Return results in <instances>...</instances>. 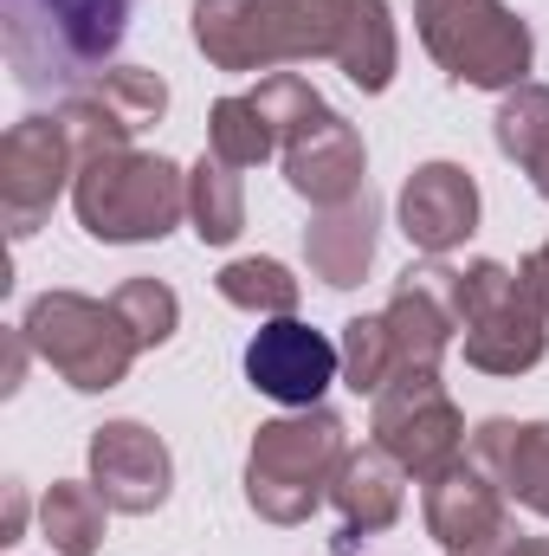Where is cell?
I'll list each match as a JSON object with an SVG mask.
<instances>
[{"instance_id":"1","label":"cell","mask_w":549,"mask_h":556,"mask_svg":"<svg viewBox=\"0 0 549 556\" xmlns=\"http://www.w3.org/2000/svg\"><path fill=\"white\" fill-rule=\"evenodd\" d=\"M356 0H194V46L227 72H266L278 59H336Z\"/></svg>"},{"instance_id":"2","label":"cell","mask_w":549,"mask_h":556,"mask_svg":"<svg viewBox=\"0 0 549 556\" xmlns=\"http://www.w3.org/2000/svg\"><path fill=\"white\" fill-rule=\"evenodd\" d=\"M124 39V0H7V59L26 91L91 85Z\"/></svg>"},{"instance_id":"3","label":"cell","mask_w":549,"mask_h":556,"mask_svg":"<svg viewBox=\"0 0 549 556\" xmlns=\"http://www.w3.org/2000/svg\"><path fill=\"white\" fill-rule=\"evenodd\" d=\"M452 317L465 330V363L491 369V376H518L544 356V317H549V273L537 253L511 273L478 260L472 273L452 278Z\"/></svg>"},{"instance_id":"4","label":"cell","mask_w":549,"mask_h":556,"mask_svg":"<svg viewBox=\"0 0 549 556\" xmlns=\"http://www.w3.org/2000/svg\"><path fill=\"white\" fill-rule=\"evenodd\" d=\"M343 459H349L343 420L330 415L323 402L317 408H297V415L259 427L253 459H246V498L272 525H304L323 505V492L336 485Z\"/></svg>"},{"instance_id":"5","label":"cell","mask_w":549,"mask_h":556,"mask_svg":"<svg viewBox=\"0 0 549 556\" xmlns=\"http://www.w3.org/2000/svg\"><path fill=\"white\" fill-rule=\"evenodd\" d=\"M72 201L91 240L130 247V240H162L181 214H188V175L162 155L142 149H111L78 162L72 175Z\"/></svg>"},{"instance_id":"6","label":"cell","mask_w":549,"mask_h":556,"mask_svg":"<svg viewBox=\"0 0 549 556\" xmlns=\"http://www.w3.org/2000/svg\"><path fill=\"white\" fill-rule=\"evenodd\" d=\"M26 350L39 363H52L72 389L98 395V389H117L137 363V330L124 324L117 304H98L85 291H39L26 304V324H20Z\"/></svg>"},{"instance_id":"7","label":"cell","mask_w":549,"mask_h":556,"mask_svg":"<svg viewBox=\"0 0 549 556\" xmlns=\"http://www.w3.org/2000/svg\"><path fill=\"white\" fill-rule=\"evenodd\" d=\"M426 52L446 65V78L478 91H511L531 72V26L505 0H420L413 7Z\"/></svg>"},{"instance_id":"8","label":"cell","mask_w":549,"mask_h":556,"mask_svg":"<svg viewBox=\"0 0 549 556\" xmlns=\"http://www.w3.org/2000/svg\"><path fill=\"white\" fill-rule=\"evenodd\" d=\"M162 111H168V85H162L155 72H142V65H111V72H98L91 85L65 91L59 124H65V137L78 149V162H91V155L130 149V137L149 130Z\"/></svg>"},{"instance_id":"9","label":"cell","mask_w":549,"mask_h":556,"mask_svg":"<svg viewBox=\"0 0 549 556\" xmlns=\"http://www.w3.org/2000/svg\"><path fill=\"white\" fill-rule=\"evenodd\" d=\"M459 433H465V420L433 369H408L375 395V446H388L420 479H433L439 466L459 459Z\"/></svg>"},{"instance_id":"10","label":"cell","mask_w":549,"mask_h":556,"mask_svg":"<svg viewBox=\"0 0 549 556\" xmlns=\"http://www.w3.org/2000/svg\"><path fill=\"white\" fill-rule=\"evenodd\" d=\"M65 175H78V149H72L59 117H26L7 130V142H0V207H7L13 240H26L52 214Z\"/></svg>"},{"instance_id":"11","label":"cell","mask_w":549,"mask_h":556,"mask_svg":"<svg viewBox=\"0 0 549 556\" xmlns=\"http://www.w3.org/2000/svg\"><path fill=\"white\" fill-rule=\"evenodd\" d=\"M343 369V343H330L323 330L297 324V317H272L253 343H246V376L259 395H272L284 408H317L323 389Z\"/></svg>"},{"instance_id":"12","label":"cell","mask_w":549,"mask_h":556,"mask_svg":"<svg viewBox=\"0 0 549 556\" xmlns=\"http://www.w3.org/2000/svg\"><path fill=\"white\" fill-rule=\"evenodd\" d=\"M91 485L104 492V505L111 511H155L162 498H168V485H175V459H168V446L142 427V420H104L98 433H91Z\"/></svg>"},{"instance_id":"13","label":"cell","mask_w":549,"mask_h":556,"mask_svg":"<svg viewBox=\"0 0 549 556\" xmlns=\"http://www.w3.org/2000/svg\"><path fill=\"white\" fill-rule=\"evenodd\" d=\"M362 168H369L362 137H356L336 111H317L310 124H297V130L284 137V181H291L304 201H317V207L356 201V194H362Z\"/></svg>"},{"instance_id":"14","label":"cell","mask_w":549,"mask_h":556,"mask_svg":"<svg viewBox=\"0 0 549 556\" xmlns=\"http://www.w3.org/2000/svg\"><path fill=\"white\" fill-rule=\"evenodd\" d=\"M478 227V188L459 162H420L401 188V233L420 253H452Z\"/></svg>"},{"instance_id":"15","label":"cell","mask_w":549,"mask_h":556,"mask_svg":"<svg viewBox=\"0 0 549 556\" xmlns=\"http://www.w3.org/2000/svg\"><path fill=\"white\" fill-rule=\"evenodd\" d=\"M426 531L446 544V551H465L491 531H505V505H498V479L485 466H472L465 453L452 466H439L426 479Z\"/></svg>"},{"instance_id":"16","label":"cell","mask_w":549,"mask_h":556,"mask_svg":"<svg viewBox=\"0 0 549 556\" xmlns=\"http://www.w3.org/2000/svg\"><path fill=\"white\" fill-rule=\"evenodd\" d=\"M465 459L485 466V472L524 505V511L549 518V420H524V427H511V420H485V427L472 433Z\"/></svg>"},{"instance_id":"17","label":"cell","mask_w":549,"mask_h":556,"mask_svg":"<svg viewBox=\"0 0 549 556\" xmlns=\"http://www.w3.org/2000/svg\"><path fill=\"white\" fill-rule=\"evenodd\" d=\"M401 472H408V466H401L388 446H362V453L343 459V472H336V485H330V498H336V511H343V538H336L343 556L356 551L362 531H388V525L401 518Z\"/></svg>"},{"instance_id":"18","label":"cell","mask_w":549,"mask_h":556,"mask_svg":"<svg viewBox=\"0 0 549 556\" xmlns=\"http://www.w3.org/2000/svg\"><path fill=\"white\" fill-rule=\"evenodd\" d=\"M375 227H382V207H375L369 188L356 201H343V207H323V220L304 227L310 273L323 278V285H336V291L343 285H362L369 260H375Z\"/></svg>"},{"instance_id":"19","label":"cell","mask_w":549,"mask_h":556,"mask_svg":"<svg viewBox=\"0 0 549 556\" xmlns=\"http://www.w3.org/2000/svg\"><path fill=\"white\" fill-rule=\"evenodd\" d=\"M498 149L537 181V194L549 201V91L544 85H518L498 104Z\"/></svg>"},{"instance_id":"20","label":"cell","mask_w":549,"mask_h":556,"mask_svg":"<svg viewBox=\"0 0 549 556\" xmlns=\"http://www.w3.org/2000/svg\"><path fill=\"white\" fill-rule=\"evenodd\" d=\"M336 65L362 91H388V78H395V26H388V7L382 0H356L349 7V26L336 39Z\"/></svg>"},{"instance_id":"21","label":"cell","mask_w":549,"mask_h":556,"mask_svg":"<svg viewBox=\"0 0 549 556\" xmlns=\"http://www.w3.org/2000/svg\"><path fill=\"white\" fill-rule=\"evenodd\" d=\"M188 214H194V233H201L207 247H227V240H240V227H246L240 168H227L220 155H207V162L188 175Z\"/></svg>"},{"instance_id":"22","label":"cell","mask_w":549,"mask_h":556,"mask_svg":"<svg viewBox=\"0 0 549 556\" xmlns=\"http://www.w3.org/2000/svg\"><path fill=\"white\" fill-rule=\"evenodd\" d=\"M104 492L98 485H78V479H65V485H52L46 492V505H39V525H46V538H52V551L59 556H91L104 544Z\"/></svg>"},{"instance_id":"23","label":"cell","mask_w":549,"mask_h":556,"mask_svg":"<svg viewBox=\"0 0 549 556\" xmlns=\"http://www.w3.org/2000/svg\"><path fill=\"white\" fill-rule=\"evenodd\" d=\"M272 149H278V137H272V124L259 117L253 98H220V104H214L207 155H220L227 168H253V162H266Z\"/></svg>"},{"instance_id":"24","label":"cell","mask_w":549,"mask_h":556,"mask_svg":"<svg viewBox=\"0 0 549 556\" xmlns=\"http://www.w3.org/2000/svg\"><path fill=\"white\" fill-rule=\"evenodd\" d=\"M220 298L240 311H266V317H291L297 304V278L284 273L278 260H233L220 273Z\"/></svg>"},{"instance_id":"25","label":"cell","mask_w":549,"mask_h":556,"mask_svg":"<svg viewBox=\"0 0 549 556\" xmlns=\"http://www.w3.org/2000/svg\"><path fill=\"white\" fill-rule=\"evenodd\" d=\"M117 311H124V324L137 330V343H168L175 337V317H181V304H175V291L162 285V278H130L117 298H111Z\"/></svg>"},{"instance_id":"26","label":"cell","mask_w":549,"mask_h":556,"mask_svg":"<svg viewBox=\"0 0 549 556\" xmlns=\"http://www.w3.org/2000/svg\"><path fill=\"white\" fill-rule=\"evenodd\" d=\"M511 538H518V531L505 525V531H491V538H478V544H465V551H446V556H505L511 551Z\"/></svg>"},{"instance_id":"27","label":"cell","mask_w":549,"mask_h":556,"mask_svg":"<svg viewBox=\"0 0 549 556\" xmlns=\"http://www.w3.org/2000/svg\"><path fill=\"white\" fill-rule=\"evenodd\" d=\"M20 525H26V498L20 485H7V538H20Z\"/></svg>"},{"instance_id":"28","label":"cell","mask_w":549,"mask_h":556,"mask_svg":"<svg viewBox=\"0 0 549 556\" xmlns=\"http://www.w3.org/2000/svg\"><path fill=\"white\" fill-rule=\"evenodd\" d=\"M505 556H549V538H524V531H518V538H511V551Z\"/></svg>"},{"instance_id":"29","label":"cell","mask_w":549,"mask_h":556,"mask_svg":"<svg viewBox=\"0 0 549 556\" xmlns=\"http://www.w3.org/2000/svg\"><path fill=\"white\" fill-rule=\"evenodd\" d=\"M537 266H544V273H549V247H544V253H537Z\"/></svg>"}]
</instances>
